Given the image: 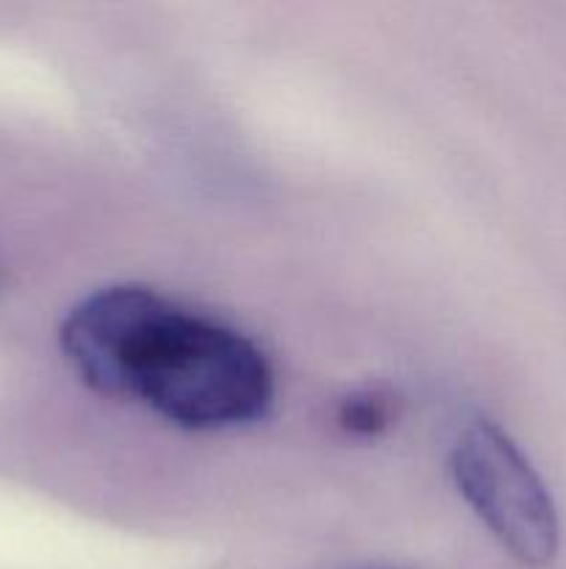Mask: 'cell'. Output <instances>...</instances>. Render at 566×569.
<instances>
[{"label": "cell", "instance_id": "cell-1", "mask_svg": "<svg viewBox=\"0 0 566 569\" xmlns=\"http://www.w3.org/2000/svg\"><path fill=\"white\" fill-rule=\"evenodd\" d=\"M61 348L87 387L189 431L247 426L275 398L272 367L253 339L144 287L83 298L61 322Z\"/></svg>", "mask_w": 566, "mask_h": 569}, {"label": "cell", "instance_id": "cell-2", "mask_svg": "<svg viewBox=\"0 0 566 569\" xmlns=\"http://www.w3.org/2000/svg\"><path fill=\"white\" fill-rule=\"evenodd\" d=\"M455 487L522 567L542 569L560 550V517L547 483L519 445L492 420L464 428L449 456Z\"/></svg>", "mask_w": 566, "mask_h": 569}, {"label": "cell", "instance_id": "cell-3", "mask_svg": "<svg viewBox=\"0 0 566 569\" xmlns=\"http://www.w3.org/2000/svg\"><path fill=\"white\" fill-rule=\"evenodd\" d=\"M336 420L344 431L355 433V437H377V433H383L388 428L392 406L377 392L350 395V398H344L338 403Z\"/></svg>", "mask_w": 566, "mask_h": 569}]
</instances>
